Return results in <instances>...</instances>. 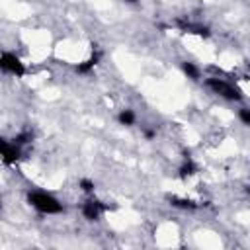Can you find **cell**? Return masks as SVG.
I'll return each mask as SVG.
<instances>
[{
    "label": "cell",
    "instance_id": "1",
    "mask_svg": "<svg viewBox=\"0 0 250 250\" xmlns=\"http://www.w3.org/2000/svg\"><path fill=\"white\" fill-rule=\"evenodd\" d=\"M27 203L41 215H59L64 211V205L61 203L59 197L45 189H31L27 191Z\"/></svg>",
    "mask_w": 250,
    "mask_h": 250
},
{
    "label": "cell",
    "instance_id": "2",
    "mask_svg": "<svg viewBox=\"0 0 250 250\" xmlns=\"http://www.w3.org/2000/svg\"><path fill=\"white\" fill-rule=\"evenodd\" d=\"M203 84H205V88H207L209 92H213L215 96H219V98H223V100H227V102H240V100L244 98L242 88H240L236 82L229 80V78L207 76V78L203 80Z\"/></svg>",
    "mask_w": 250,
    "mask_h": 250
},
{
    "label": "cell",
    "instance_id": "3",
    "mask_svg": "<svg viewBox=\"0 0 250 250\" xmlns=\"http://www.w3.org/2000/svg\"><path fill=\"white\" fill-rule=\"evenodd\" d=\"M0 68H2L4 74L16 76V78L25 76V72H27L25 62L16 53H12V51H2V55H0Z\"/></svg>",
    "mask_w": 250,
    "mask_h": 250
},
{
    "label": "cell",
    "instance_id": "4",
    "mask_svg": "<svg viewBox=\"0 0 250 250\" xmlns=\"http://www.w3.org/2000/svg\"><path fill=\"white\" fill-rule=\"evenodd\" d=\"M107 209H109V207H107L102 199H98V197H94V195H86V199H84L82 205H80V213H82V217H84L86 221H100L102 215H104Z\"/></svg>",
    "mask_w": 250,
    "mask_h": 250
},
{
    "label": "cell",
    "instance_id": "5",
    "mask_svg": "<svg viewBox=\"0 0 250 250\" xmlns=\"http://www.w3.org/2000/svg\"><path fill=\"white\" fill-rule=\"evenodd\" d=\"M0 156H2V162L6 166H14L16 162H20V158L23 156V146H20L18 143L14 141H8L4 139L0 143Z\"/></svg>",
    "mask_w": 250,
    "mask_h": 250
},
{
    "label": "cell",
    "instance_id": "6",
    "mask_svg": "<svg viewBox=\"0 0 250 250\" xmlns=\"http://www.w3.org/2000/svg\"><path fill=\"white\" fill-rule=\"evenodd\" d=\"M197 174H199V168H197V164L191 158H184L182 164L178 166V178L182 182H191Z\"/></svg>",
    "mask_w": 250,
    "mask_h": 250
},
{
    "label": "cell",
    "instance_id": "7",
    "mask_svg": "<svg viewBox=\"0 0 250 250\" xmlns=\"http://www.w3.org/2000/svg\"><path fill=\"white\" fill-rule=\"evenodd\" d=\"M170 205L176 207V209H182V211H193V209H199L201 203L193 197H186V195H170L168 197Z\"/></svg>",
    "mask_w": 250,
    "mask_h": 250
},
{
    "label": "cell",
    "instance_id": "8",
    "mask_svg": "<svg viewBox=\"0 0 250 250\" xmlns=\"http://www.w3.org/2000/svg\"><path fill=\"white\" fill-rule=\"evenodd\" d=\"M100 59H102V53H100V51H92L84 61H80V62L76 64V72H78V74H88V72H92V70L98 66Z\"/></svg>",
    "mask_w": 250,
    "mask_h": 250
},
{
    "label": "cell",
    "instance_id": "9",
    "mask_svg": "<svg viewBox=\"0 0 250 250\" xmlns=\"http://www.w3.org/2000/svg\"><path fill=\"white\" fill-rule=\"evenodd\" d=\"M180 68H182V72L189 78V80H193V82H197V80H201V74H203V70L195 64V62H191V61H184L182 64H180Z\"/></svg>",
    "mask_w": 250,
    "mask_h": 250
},
{
    "label": "cell",
    "instance_id": "10",
    "mask_svg": "<svg viewBox=\"0 0 250 250\" xmlns=\"http://www.w3.org/2000/svg\"><path fill=\"white\" fill-rule=\"evenodd\" d=\"M117 123L123 125V127H133V125L137 123V113H135L131 107L119 109V113H117Z\"/></svg>",
    "mask_w": 250,
    "mask_h": 250
},
{
    "label": "cell",
    "instance_id": "11",
    "mask_svg": "<svg viewBox=\"0 0 250 250\" xmlns=\"http://www.w3.org/2000/svg\"><path fill=\"white\" fill-rule=\"evenodd\" d=\"M14 143H18L20 146H27V145H31V141H33V131H29V129H23V131H20L18 135H14V139H12Z\"/></svg>",
    "mask_w": 250,
    "mask_h": 250
},
{
    "label": "cell",
    "instance_id": "12",
    "mask_svg": "<svg viewBox=\"0 0 250 250\" xmlns=\"http://www.w3.org/2000/svg\"><path fill=\"white\" fill-rule=\"evenodd\" d=\"M78 188H80V191L86 193V195H94V191H96V184H94V180H90V178H82V180L78 182Z\"/></svg>",
    "mask_w": 250,
    "mask_h": 250
},
{
    "label": "cell",
    "instance_id": "13",
    "mask_svg": "<svg viewBox=\"0 0 250 250\" xmlns=\"http://www.w3.org/2000/svg\"><path fill=\"white\" fill-rule=\"evenodd\" d=\"M236 117H238V121H240L242 125L250 127V107H248V105L238 107V109H236Z\"/></svg>",
    "mask_w": 250,
    "mask_h": 250
},
{
    "label": "cell",
    "instance_id": "14",
    "mask_svg": "<svg viewBox=\"0 0 250 250\" xmlns=\"http://www.w3.org/2000/svg\"><path fill=\"white\" fill-rule=\"evenodd\" d=\"M123 2H125V4H133V6H135V4H139L141 0H123Z\"/></svg>",
    "mask_w": 250,
    "mask_h": 250
}]
</instances>
